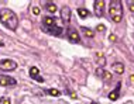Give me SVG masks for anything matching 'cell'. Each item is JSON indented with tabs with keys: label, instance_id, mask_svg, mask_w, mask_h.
<instances>
[{
	"label": "cell",
	"instance_id": "6da1fadb",
	"mask_svg": "<svg viewBox=\"0 0 134 104\" xmlns=\"http://www.w3.org/2000/svg\"><path fill=\"white\" fill-rule=\"evenodd\" d=\"M0 23L3 24L6 28L12 31H16L19 27V17L16 16V13L10 9H2L0 10Z\"/></svg>",
	"mask_w": 134,
	"mask_h": 104
},
{
	"label": "cell",
	"instance_id": "7a4b0ae2",
	"mask_svg": "<svg viewBox=\"0 0 134 104\" xmlns=\"http://www.w3.org/2000/svg\"><path fill=\"white\" fill-rule=\"evenodd\" d=\"M109 14H110V19L114 21V23H120L123 19V6L121 2L119 0H113L110 2V6H109Z\"/></svg>",
	"mask_w": 134,
	"mask_h": 104
},
{
	"label": "cell",
	"instance_id": "3957f363",
	"mask_svg": "<svg viewBox=\"0 0 134 104\" xmlns=\"http://www.w3.org/2000/svg\"><path fill=\"white\" fill-rule=\"evenodd\" d=\"M17 68V62L13 59H2L0 60V69L2 70H14Z\"/></svg>",
	"mask_w": 134,
	"mask_h": 104
},
{
	"label": "cell",
	"instance_id": "277c9868",
	"mask_svg": "<svg viewBox=\"0 0 134 104\" xmlns=\"http://www.w3.org/2000/svg\"><path fill=\"white\" fill-rule=\"evenodd\" d=\"M93 7H95V16L96 17H102L103 16V11H104V2L103 0H96L93 3Z\"/></svg>",
	"mask_w": 134,
	"mask_h": 104
},
{
	"label": "cell",
	"instance_id": "5b68a950",
	"mask_svg": "<svg viewBox=\"0 0 134 104\" xmlns=\"http://www.w3.org/2000/svg\"><path fill=\"white\" fill-rule=\"evenodd\" d=\"M30 77L34 79V80H37V82H40V83H44V77L40 76V70H38L37 66H31L30 68Z\"/></svg>",
	"mask_w": 134,
	"mask_h": 104
},
{
	"label": "cell",
	"instance_id": "8992f818",
	"mask_svg": "<svg viewBox=\"0 0 134 104\" xmlns=\"http://www.w3.org/2000/svg\"><path fill=\"white\" fill-rule=\"evenodd\" d=\"M17 82L16 79L12 76H4V75H0V86H14Z\"/></svg>",
	"mask_w": 134,
	"mask_h": 104
},
{
	"label": "cell",
	"instance_id": "52a82bcc",
	"mask_svg": "<svg viewBox=\"0 0 134 104\" xmlns=\"http://www.w3.org/2000/svg\"><path fill=\"white\" fill-rule=\"evenodd\" d=\"M57 26V21L54 17H44L42 19V28H51Z\"/></svg>",
	"mask_w": 134,
	"mask_h": 104
},
{
	"label": "cell",
	"instance_id": "ba28073f",
	"mask_svg": "<svg viewBox=\"0 0 134 104\" xmlns=\"http://www.w3.org/2000/svg\"><path fill=\"white\" fill-rule=\"evenodd\" d=\"M120 87H121V83H117L114 90L109 93V99H110L111 101H116V100L119 99V96H120Z\"/></svg>",
	"mask_w": 134,
	"mask_h": 104
},
{
	"label": "cell",
	"instance_id": "9c48e42d",
	"mask_svg": "<svg viewBox=\"0 0 134 104\" xmlns=\"http://www.w3.org/2000/svg\"><path fill=\"white\" fill-rule=\"evenodd\" d=\"M42 30L45 31L47 34H49V35H61V33H62V28L61 27H51V28H42Z\"/></svg>",
	"mask_w": 134,
	"mask_h": 104
},
{
	"label": "cell",
	"instance_id": "30bf717a",
	"mask_svg": "<svg viewBox=\"0 0 134 104\" xmlns=\"http://www.w3.org/2000/svg\"><path fill=\"white\" fill-rule=\"evenodd\" d=\"M61 17H62V20L66 21V23L71 20V9L68 6L62 7V10H61Z\"/></svg>",
	"mask_w": 134,
	"mask_h": 104
},
{
	"label": "cell",
	"instance_id": "8fae6325",
	"mask_svg": "<svg viewBox=\"0 0 134 104\" xmlns=\"http://www.w3.org/2000/svg\"><path fill=\"white\" fill-rule=\"evenodd\" d=\"M68 37H69V39H71L72 42H79V41H81L78 31H76V30H74V28H71V30L68 31Z\"/></svg>",
	"mask_w": 134,
	"mask_h": 104
},
{
	"label": "cell",
	"instance_id": "7c38bea8",
	"mask_svg": "<svg viewBox=\"0 0 134 104\" xmlns=\"http://www.w3.org/2000/svg\"><path fill=\"white\" fill-rule=\"evenodd\" d=\"M113 70L116 72V73H123L124 72V65H123L121 62H116V63H113Z\"/></svg>",
	"mask_w": 134,
	"mask_h": 104
},
{
	"label": "cell",
	"instance_id": "4fadbf2b",
	"mask_svg": "<svg viewBox=\"0 0 134 104\" xmlns=\"http://www.w3.org/2000/svg\"><path fill=\"white\" fill-rule=\"evenodd\" d=\"M78 14H79V17H82V19H88V17L90 16L89 10L83 9V7H81V9H78Z\"/></svg>",
	"mask_w": 134,
	"mask_h": 104
},
{
	"label": "cell",
	"instance_id": "5bb4252c",
	"mask_svg": "<svg viewBox=\"0 0 134 104\" xmlns=\"http://www.w3.org/2000/svg\"><path fill=\"white\" fill-rule=\"evenodd\" d=\"M45 10H47V11H49V13H55L57 11V4H55V3H51V2L47 3V4H45Z\"/></svg>",
	"mask_w": 134,
	"mask_h": 104
},
{
	"label": "cell",
	"instance_id": "9a60e30c",
	"mask_svg": "<svg viewBox=\"0 0 134 104\" xmlns=\"http://www.w3.org/2000/svg\"><path fill=\"white\" fill-rule=\"evenodd\" d=\"M81 30H82V33H83L85 37H89V38L93 37V31L92 30H89V28H86V27H81Z\"/></svg>",
	"mask_w": 134,
	"mask_h": 104
},
{
	"label": "cell",
	"instance_id": "2e32d148",
	"mask_svg": "<svg viewBox=\"0 0 134 104\" xmlns=\"http://www.w3.org/2000/svg\"><path fill=\"white\" fill-rule=\"evenodd\" d=\"M47 93H48L49 96H54V97H58V96L61 94V91L58 90V89H49V90L47 91Z\"/></svg>",
	"mask_w": 134,
	"mask_h": 104
},
{
	"label": "cell",
	"instance_id": "e0dca14e",
	"mask_svg": "<svg viewBox=\"0 0 134 104\" xmlns=\"http://www.w3.org/2000/svg\"><path fill=\"white\" fill-rule=\"evenodd\" d=\"M102 77H103L104 82H110L111 80V73H110V72H107V70H104L103 75H102Z\"/></svg>",
	"mask_w": 134,
	"mask_h": 104
},
{
	"label": "cell",
	"instance_id": "ac0fdd59",
	"mask_svg": "<svg viewBox=\"0 0 134 104\" xmlns=\"http://www.w3.org/2000/svg\"><path fill=\"white\" fill-rule=\"evenodd\" d=\"M96 59H97V63H100V66H103L104 63V56L102 55V53H96Z\"/></svg>",
	"mask_w": 134,
	"mask_h": 104
},
{
	"label": "cell",
	"instance_id": "d6986e66",
	"mask_svg": "<svg viewBox=\"0 0 134 104\" xmlns=\"http://www.w3.org/2000/svg\"><path fill=\"white\" fill-rule=\"evenodd\" d=\"M0 104H12V100L9 97H0Z\"/></svg>",
	"mask_w": 134,
	"mask_h": 104
},
{
	"label": "cell",
	"instance_id": "ffe728a7",
	"mask_svg": "<svg viewBox=\"0 0 134 104\" xmlns=\"http://www.w3.org/2000/svg\"><path fill=\"white\" fill-rule=\"evenodd\" d=\"M103 69H102V68H97V69H96V75H97V76H100V77H102V75H103Z\"/></svg>",
	"mask_w": 134,
	"mask_h": 104
},
{
	"label": "cell",
	"instance_id": "44dd1931",
	"mask_svg": "<svg viewBox=\"0 0 134 104\" xmlns=\"http://www.w3.org/2000/svg\"><path fill=\"white\" fill-rule=\"evenodd\" d=\"M32 13H34L35 16H38V14H40V9H38V7H34V9H32Z\"/></svg>",
	"mask_w": 134,
	"mask_h": 104
},
{
	"label": "cell",
	"instance_id": "7402d4cb",
	"mask_svg": "<svg viewBox=\"0 0 134 104\" xmlns=\"http://www.w3.org/2000/svg\"><path fill=\"white\" fill-rule=\"evenodd\" d=\"M97 30H99V31H102V33H103V31H104V26H103V24H100V26L97 27Z\"/></svg>",
	"mask_w": 134,
	"mask_h": 104
},
{
	"label": "cell",
	"instance_id": "603a6c76",
	"mask_svg": "<svg viewBox=\"0 0 134 104\" xmlns=\"http://www.w3.org/2000/svg\"><path fill=\"white\" fill-rule=\"evenodd\" d=\"M130 11H134V3H130Z\"/></svg>",
	"mask_w": 134,
	"mask_h": 104
},
{
	"label": "cell",
	"instance_id": "cb8c5ba5",
	"mask_svg": "<svg viewBox=\"0 0 134 104\" xmlns=\"http://www.w3.org/2000/svg\"><path fill=\"white\" fill-rule=\"evenodd\" d=\"M110 39H111V41H116V35L111 34V35H110Z\"/></svg>",
	"mask_w": 134,
	"mask_h": 104
},
{
	"label": "cell",
	"instance_id": "d4e9b609",
	"mask_svg": "<svg viewBox=\"0 0 134 104\" xmlns=\"http://www.w3.org/2000/svg\"><path fill=\"white\" fill-rule=\"evenodd\" d=\"M3 45H4V44H3V42H2V41H0V46H3Z\"/></svg>",
	"mask_w": 134,
	"mask_h": 104
},
{
	"label": "cell",
	"instance_id": "484cf974",
	"mask_svg": "<svg viewBox=\"0 0 134 104\" xmlns=\"http://www.w3.org/2000/svg\"><path fill=\"white\" fill-rule=\"evenodd\" d=\"M92 104H97V103H92Z\"/></svg>",
	"mask_w": 134,
	"mask_h": 104
}]
</instances>
